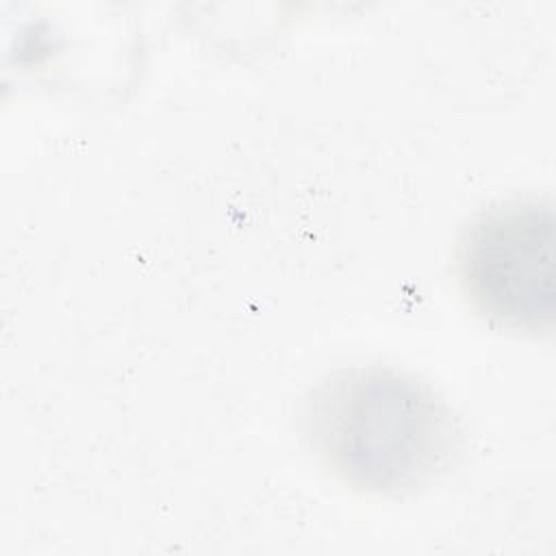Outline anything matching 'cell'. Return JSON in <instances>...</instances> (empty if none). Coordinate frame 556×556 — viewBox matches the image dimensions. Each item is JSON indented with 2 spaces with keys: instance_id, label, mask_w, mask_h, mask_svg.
<instances>
[{
  "instance_id": "6da1fadb",
  "label": "cell",
  "mask_w": 556,
  "mask_h": 556,
  "mask_svg": "<svg viewBox=\"0 0 556 556\" xmlns=\"http://www.w3.org/2000/svg\"><path fill=\"white\" fill-rule=\"evenodd\" d=\"M317 456L345 482L402 493L443 473L458 447L447 406L421 382L391 369L341 371L308 402Z\"/></svg>"
},
{
  "instance_id": "7a4b0ae2",
  "label": "cell",
  "mask_w": 556,
  "mask_h": 556,
  "mask_svg": "<svg viewBox=\"0 0 556 556\" xmlns=\"http://www.w3.org/2000/svg\"><path fill=\"white\" fill-rule=\"evenodd\" d=\"M556 217L549 202L508 200L480 213L458 248L469 300L497 324L549 328L556 311Z\"/></svg>"
}]
</instances>
